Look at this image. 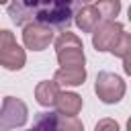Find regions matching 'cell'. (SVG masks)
Returning a JSON list of instances; mask_svg holds the SVG:
<instances>
[{"instance_id": "30bf717a", "label": "cell", "mask_w": 131, "mask_h": 131, "mask_svg": "<svg viewBox=\"0 0 131 131\" xmlns=\"http://www.w3.org/2000/svg\"><path fill=\"white\" fill-rule=\"evenodd\" d=\"M57 92H59V86L53 82V80H43L35 86V100L41 104V106H53L55 98H57Z\"/></svg>"}, {"instance_id": "9a60e30c", "label": "cell", "mask_w": 131, "mask_h": 131, "mask_svg": "<svg viewBox=\"0 0 131 131\" xmlns=\"http://www.w3.org/2000/svg\"><path fill=\"white\" fill-rule=\"evenodd\" d=\"M57 131H84V125L78 117H66L57 113Z\"/></svg>"}, {"instance_id": "7a4b0ae2", "label": "cell", "mask_w": 131, "mask_h": 131, "mask_svg": "<svg viewBox=\"0 0 131 131\" xmlns=\"http://www.w3.org/2000/svg\"><path fill=\"white\" fill-rule=\"evenodd\" d=\"M29 108L16 96H4L0 104V131H12L27 123Z\"/></svg>"}, {"instance_id": "8992f818", "label": "cell", "mask_w": 131, "mask_h": 131, "mask_svg": "<svg viewBox=\"0 0 131 131\" xmlns=\"http://www.w3.org/2000/svg\"><path fill=\"white\" fill-rule=\"evenodd\" d=\"M25 61H27V53H25V49L16 41L0 47V66L4 70L16 72V70H20L25 66Z\"/></svg>"}, {"instance_id": "5b68a950", "label": "cell", "mask_w": 131, "mask_h": 131, "mask_svg": "<svg viewBox=\"0 0 131 131\" xmlns=\"http://www.w3.org/2000/svg\"><path fill=\"white\" fill-rule=\"evenodd\" d=\"M55 35L53 29L47 25H39V23H31L23 27V43L27 49L31 51H43L53 43Z\"/></svg>"}, {"instance_id": "5bb4252c", "label": "cell", "mask_w": 131, "mask_h": 131, "mask_svg": "<svg viewBox=\"0 0 131 131\" xmlns=\"http://www.w3.org/2000/svg\"><path fill=\"white\" fill-rule=\"evenodd\" d=\"M53 43H55V51L57 49H66V47H84L82 45V39L78 35L70 33V31H63L57 39H53Z\"/></svg>"}, {"instance_id": "277c9868", "label": "cell", "mask_w": 131, "mask_h": 131, "mask_svg": "<svg viewBox=\"0 0 131 131\" xmlns=\"http://www.w3.org/2000/svg\"><path fill=\"white\" fill-rule=\"evenodd\" d=\"M125 33V27L117 20H100L96 29L92 31V45L96 51H111L121 35Z\"/></svg>"}, {"instance_id": "2e32d148", "label": "cell", "mask_w": 131, "mask_h": 131, "mask_svg": "<svg viewBox=\"0 0 131 131\" xmlns=\"http://www.w3.org/2000/svg\"><path fill=\"white\" fill-rule=\"evenodd\" d=\"M111 53H115L117 57H127V55H131V35L129 33H123L121 35V39L117 41V45L111 49Z\"/></svg>"}, {"instance_id": "d6986e66", "label": "cell", "mask_w": 131, "mask_h": 131, "mask_svg": "<svg viewBox=\"0 0 131 131\" xmlns=\"http://www.w3.org/2000/svg\"><path fill=\"white\" fill-rule=\"evenodd\" d=\"M78 2H82V4H88V2H90V0H78Z\"/></svg>"}, {"instance_id": "3957f363", "label": "cell", "mask_w": 131, "mask_h": 131, "mask_svg": "<svg viewBox=\"0 0 131 131\" xmlns=\"http://www.w3.org/2000/svg\"><path fill=\"white\" fill-rule=\"evenodd\" d=\"M127 84L121 76L113 74V72H100L96 76V84H94V92L96 96L104 102V104H115L125 96Z\"/></svg>"}, {"instance_id": "6da1fadb", "label": "cell", "mask_w": 131, "mask_h": 131, "mask_svg": "<svg viewBox=\"0 0 131 131\" xmlns=\"http://www.w3.org/2000/svg\"><path fill=\"white\" fill-rule=\"evenodd\" d=\"M74 2L76 0H8V16L18 27L39 23L51 29H68L74 16Z\"/></svg>"}, {"instance_id": "ac0fdd59", "label": "cell", "mask_w": 131, "mask_h": 131, "mask_svg": "<svg viewBox=\"0 0 131 131\" xmlns=\"http://www.w3.org/2000/svg\"><path fill=\"white\" fill-rule=\"evenodd\" d=\"M12 41H16V39H14V33L8 31V29H2V31H0V47L8 45V43H12Z\"/></svg>"}, {"instance_id": "7c38bea8", "label": "cell", "mask_w": 131, "mask_h": 131, "mask_svg": "<svg viewBox=\"0 0 131 131\" xmlns=\"http://www.w3.org/2000/svg\"><path fill=\"white\" fill-rule=\"evenodd\" d=\"M94 6L102 20H115L121 12V0H98Z\"/></svg>"}, {"instance_id": "e0dca14e", "label": "cell", "mask_w": 131, "mask_h": 131, "mask_svg": "<svg viewBox=\"0 0 131 131\" xmlns=\"http://www.w3.org/2000/svg\"><path fill=\"white\" fill-rule=\"evenodd\" d=\"M94 131H121V127H119V123H117L115 119L104 117V119H100V121L94 125Z\"/></svg>"}, {"instance_id": "ba28073f", "label": "cell", "mask_w": 131, "mask_h": 131, "mask_svg": "<svg viewBox=\"0 0 131 131\" xmlns=\"http://www.w3.org/2000/svg\"><path fill=\"white\" fill-rule=\"evenodd\" d=\"M86 80V68L84 66H76V68H59L53 74V82L57 86L63 88H74V86H82Z\"/></svg>"}, {"instance_id": "52a82bcc", "label": "cell", "mask_w": 131, "mask_h": 131, "mask_svg": "<svg viewBox=\"0 0 131 131\" xmlns=\"http://www.w3.org/2000/svg\"><path fill=\"white\" fill-rule=\"evenodd\" d=\"M82 104H84L82 96L76 94V92H68V90H63V92L59 90L57 92V98L53 102V106L57 108V113L59 115H66V117H76L82 111Z\"/></svg>"}, {"instance_id": "ffe728a7", "label": "cell", "mask_w": 131, "mask_h": 131, "mask_svg": "<svg viewBox=\"0 0 131 131\" xmlns=\"http://www.w3.org/2000/svg\"><path fill=\"white\" fill-rule=\"evenodd\" d=\"M0 4H8V0H0Z\"/></svg>"}, {"instance_id": "4fadbf2b", "label": "cell", "mask_w": 131, "mask_h": 131, "mask_svg": "<svg viewBox=\"0 0 131 131\" xmlns=\"http://www.w3.org/2000/svg\"><path fill=\"white\" fill-rule=\"evenodd\" d=\"M29 131H57V113H41Z\"/></svg>"}, {"instance_id": "8fae6325", "label": "cell", "mask_w": 131, "mask_h": 131, "mask_svg": "<svg viewBox=\"0 0 131 131\" xmlns=\"http://www.w3.org/2000/svg\"><path fill=\"white\" fill-rule=\"evenodd\" d=\"M57 63H59L61 68L84 66V63H86L84 47H66V49H57Z\"/></svg>"}, {"instance_id": "9c48e42d", "label": "cell", "mask_w": 131, "mask_h": 131, "mask_svg": "<svg viewBox=\"0 0 131 131\" xmlns=\"http://www.w3.org/2000/svg\"><path fill=\"white\" fill-rule=\"evenodd\" d=\"M76 25H78V29L82 31V33H92L94 29H96V25L102 20L100 18V14H98V10H96V6H92V4H86L84 8H80L78 10V14H76Z\"/></svg>"}]
</instances>
